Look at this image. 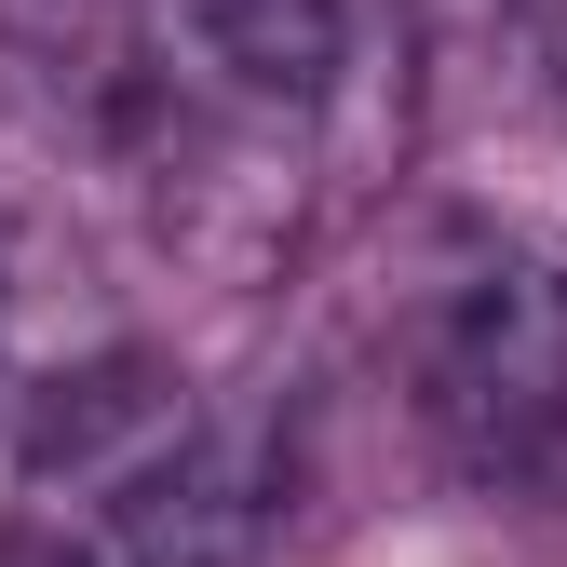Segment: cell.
<instances>
[{"mask_svg": "<svg viewBox=\"0 0 567 567\" xmlns=\"http://www.w3.org/2000/svg\"><path fill=\"white\" fill-rule=\"evenodd\" d=\"M405 379L460 473L554 486L567 473V257L486 244V230L446 244L405 311Z\"/></svg>", "mask_w": 567, "mask_h": 567, "instance_id": "obj_1", "label": "cell"}, {"mask_svg": "<svg viewBox=\"0 0 567 567\" xmlns=\"http://www.w3.org/2000/svg\"><path fill=\"white\" fill-rule=\"evenodd\" d=\"M189 28H203V54H217L244 95L324 109L351 82V0H189Z\"/></svg>", "mask_w": 567, "mask_h": 567, "instance_id": "obj_2", "label": "cell"}, {"mask_svg": "<svg viewBox=\"0 0 567 567\" xmlns=\"http://www.w3.org/2000/svg\"><path fill=\"white\" fill-rule=\"evenodd\" d=\"M14 298H28V284H14V244H0V392H28L14 379Z\"/></svg>", "mask_w": 567, "mask_h": 567, "instance_id": "obj_3", "label": "cell"}]
</instances>
